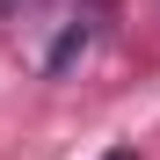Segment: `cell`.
Here are the masks:
<instances>
[{
	"mask_svg": "<svg viewBox=\"0 0 160 160\" xmlns=\"http://www.w3.org/2000/svg\"><path fill=\"white\" fill-rule=\"evenodd\" d=\"M0 8H29V0H0Z\"/></svg>",
	"mask_w": 160,
	"mask_h": 160,
	"instance_id": "6da1fadb",
	"label": "cell"
},
{
	"mask_svg": "<svg viewBox=\"0 0 160 160\" xmlns=\"http://www.w3.org/2000/svg\"><path fill=\"white\" fill-rule=\"evenodd\" d=\"M109 160H131V153H109Z\"/></svg>",
	"mask_w": 160,
	"mask_h": 160,
	"instance_id": "7a4b0ae2",
	"label": "cell"
}]
</instances>
